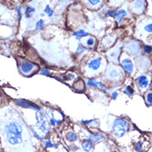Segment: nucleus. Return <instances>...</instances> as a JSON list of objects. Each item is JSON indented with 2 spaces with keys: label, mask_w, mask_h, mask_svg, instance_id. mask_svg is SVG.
Returning <instances> with one entry per match:
<instances>
[{
  "label": "nucleus",
  "mask_w": 152,
  "mask_h": 152,
  "mask_svg": "<svg viewBox=\"0 0 152 152\" xmlns=\"http://www.w3.org/2000/svg\"><path fill=\"white\" fill-rule=\"evenodd\" d=\"M17 13H18V21L21 22L22 18H23V12H22V10H21L20 7H17Z\"/></svg>",
  "instance_id": "cd10ccee"
},
{
  "label": "nucleus",
  "mask_w": 152,
  "mask_h": 152,
  "mask_svg": "<svg viewBox=\"0 0 152 152\" xmlns=\"http://www.w3.org/2000/svg\"><path fill=\"white\" fill-rule=\"evenodd\" d=\"M15 103L18 106L22 107H24V108H30V109H32V110L36 111H40L41 108L40 107L37 106V104H35L33 103H31L29 101H27L25 99H18L16 100Z\"/></svg>",
  "instance_id": "20e7f679"
},
{
  "label": "nucleus",
  "mask_w": 152,
  "mask_h": 152,
  "mask_svg": "<svg viewBox=\"0 0 152 152\" xmlns=\"http://www.w3.org/2000/svg\"><path fill=\"white\" fill-rule=\"evenodd\" d=\"M136 149H137V151L138 152H141L142 151V146H141V143L140 141L137 142V145H136Z\"/></svg>",
  "instance_id": "7c9ffc66"
},
{
  "label": "nucleus",
  "mask_w": 152,
  "mask_h": 152,
  "mask_svg": "<svg viewBox=\"0 0 152 152\" xmlns=\"http://www.w3.org/2000/svg\"><path fill=\"white\" fill-rule=\"evenodd\" d=\"M0 1H1V0H0Z\"/></svg>",
  "instance_id": "e433bc0d"
},
{
  "label": "nucleus",
  "mask_w": 152,
  "mask_h": 152,
  "mask_svg": "<svg viewBox=\"0 0 152 152\" xmlns=\"http://www.w3.org/2000/svg\"><path fill=\"white\" fill-rule=\"evenodd\" d=\"M112 98L113 100H116L117 98H118V92H113V94H112Z\"/></svg>",
  "instance_id": "2f4dec72"
},
{
  "label": "nucleus",
  "mask_w": 152,
  "mask_h": 152,
  "mask_svg": "<svg viewBox=\"0 0 152 152\" xmlns=\"http://www.w3.org/2000/svg\"><path fill=\"white\" fill-rule=\"evenodd\" d=\"M95 44V39L94 37H88L86 41V45L88 46H93Z\"/></svg>",
  "instance_id": "b1692460"
},
{
  "label": "nucleus",
  "mask_w": 152,
  "mask_h": 152,
  "mask_svg": "<svg viewBox=\"0 0 152 152\" xmlns=\"http://www.w3.org/2000/svg\"><path fill=\"white\" fill-rule=\"evenodd\" d=\"M94 121H95L94 119H92V120H89V121H88V120H83V121H82V122H83V123H84V124H88V123H90V122H94Z\"/></svg>",
  "instance_id": "473e14b6"
},
{
  "label": "nucleus",
  "mask_w": 152,
  "mask_h": 152,
  "mask_svg": "<svg viewBox=\"0 0 152 152\" xmlns=\"http://www.w3.org/2000/svg\"><path fill=\"white\" fill-rule=\"evenodd\" d=\"M145 0H135L132 4L133 11L137 13H141L144 10Z\"/></svg>",
  "instance_id": "1a4fd4ad"
},
{
  "label": "nucleus",
  "mask_w": 152,
  "mask_h": 152,
  "mask_svg": "<svg viewBox=\"0 0 152 152\" xmlns=\"http://www.w3.org/2000/svg\"><path fill=\"white\" fill-rule=\"evenodd\" d=\"M118 76H119V72H118L117 69H111L109 73H108V77L112 79V80H115L117 79Z\"/></svg>",
  "instance_id": "f3484780"
},
{
  "label": "nucleus",
  "mask_w": 152,
  "mask_h": 152,
  "mask_svg": "<svg viewBox=\"0 0 152 152\" xmlns=\"http://www.w3.org/2000/svg\"><path fill=\"white\" fill-rule=\"evenodd\" d=\"M0 20H1V18H0Z\"/></svg>",
  "instance_id": "c9c22d12"
},
{
  "label": "nucleus",
  "mask_w": 152,
  "mask_h": 152,
  "mask_svg": "<svg viewBox=\"0 0 152 152\" xmlns=\"http://www.w3.org/2000/svg\"><path fill=\"white\" fill-rule=\"evenodd\" d=\"M126 10H124V9H121V10L118 11L117 14L115 16V19H116L117 22L119 23L124 17H126Z\"/></svg>",
  "instance_id": "2eb2a0df"
},
{
  "label": "nucleus",
  "mask_w": 152,
  "mask_h": 152,
  "mask_svg": "<svg viewBox=\"0 0 152 152\" xmlns=\"http://www.w3.org/2000/svg\"><path fill=\"white\" fill-rule=\"evenodd\" d=\"M123 93H124L125 94L127 95V96H132V95H133V94H134V90H133L132 88L131 87V86H126L125 89H124Z\"/></svg>",
  "instance_id": "412c9836"
},
{
  "label": "nucleus",
  "mask_w": 152,
  "mask_h": 152,
  "mask_svg": "<svg viewBox=\"0 0 152 152\" xmlns=\"http://www.w3.org/2000/svg\"><path fill=\"white\" fill-rule=\"evenodd\" d=\"M102 65V60L100 58H95L93 59L91 61H89V62L88 63V67L89 69L92 70H98Z\"/></svg>",
  "instance_id": "6e6552de"
},
{
  "label": "nucleus",
  "mask_w": 152,
  "mask_h": 152,
  "mask_svg": "<svg viewBox=\"0 0 152 152\" xmlns=\"http://www.w3.org/2000/svg\"><path fill=\"white\" fill-rule=\"evenodd\" d=\"M144 29L145 31H147L149 33H152V23H148L145 26Z\"/></svg>",
  "instance_id": "bb28decb"
},
{
  "label": "nucleus",
  "mask_w": 152,
  "mask_h": 152,
  "mask_svg": "<svg viewBox=\"0 0 152 152\" xmlns=\"http://www.w3.org/2000/svg\"><path fill=\"white\" fill-rule=\"evenodd\" d=\"M44 27H45V22H44L43 19L38 20L37 22L36 23V25H35L36 30H43Z\"/></svg>",
  "instance_id": "dca6fc26"
},
{
  "label": "nucleus",
  "mask_w": 152,
  "mask_h": 152,
  "mask_svg": "<svg viewBox=\"0 0 152 152\" xmlns=\"http://www.w3.org/2000/svg\"><path fill=\"white\" fill-rule=\"evenodd\" d=\"M127 126V122L122 118L115 119L113 126V132L116 137H122L126 132V127Z\"/></svg>",
  "instance_id": "7ed1b4c3"
},
{
  "label": "nucleus",
  "mask_w": 152,
  "mask_h": 152,
  "mask_svg": "<svg viewBox=\"0 0 152 152\" xmlns=\"http://www.w3.org/2000/svg\"><path fill=\"white\" fill-rule=\"evenodd\" d=\"M81 146H82V148H83V150H84V151H90L92 150V148H93V141H92L90 139L88 138L86 140H84V141H82Z\"/></svg>",
  "instance_id": "9b49d317"
},
{
  "label": "nucleus",
  "mask_w": 152,
  "mask_h": 152,
  "mask_svg": "<svg viewBox=\"0 0 152 152\" xmlns=\"http://www.w3.org/2000/svg\"><path fill=\"white\" fill-rule=\"evenodd\" d=\"M145 101L148 104H152V92H149L145 96Z\"/></svg>",
  "instance_id": "393cba45"
},
{
  "label": "nucleus",
  "mask_w": 152,
  "mask_h": 152,
  "mask_svg": "<svg viewBox=\"0 0 152 152\" xmlns=\"http://www.w3.org/2000/svg\"><path fill=\"white\" fill-rule=\"evenodd\" d=\"M101 1L102 0H87L88 4H89V5H91V6H97V5H99L101 3Z\"/></svg>",
  "instance_id": "a878e982"
},
{
  "label": "nucleus",
  "mask_w": 152,
  "mask_h": 152,
  "mask_svg": "<svg viewBox=\"0 0 152 152\" xmlns=\"http://www.w3.org/2000/svg\"><path fill=\"white\" fill-rule=\"evenodd\" d=\"M136 80H137V84H138V85L140 86L141 88H146L148 86L149 80L145 75L139 76L138 78H137Z\"/></svg>",
  "instance_id": "9d476101"
},
{
  "label": "nucleus",
  "mask_w": 152,
  "mask_h": 152,
  "mask_svg": "<svg viewBox=\"0 0 152 152\" xmlns=\"http://www.w3.org/2000/svg\"><path fill=\"white\" fill-rule=\"evenodd\" d=\"M0 152H1V151H0Z\"/></svg>",
  "instance_id": "f704fd0d"
},
{
  "label": "nucleus",
  "mask_w": 152,
  "mask_h": 152,
  "mask_svg": "<svg viewBox=\"0 0 152 152\" xmlns=\"http://www.w3.org/2000/svg\"><path fill=\"white\" fill-rule=\"evenodd\" d=\"M88 35V33L86 31L83 30V29H80V30H77L73 33V37H75L76 40H80L81 38L87 37Z\"/></svg>",
  "instance_id": "f8f14e48"
},
{
  "label": "nucleus",
  "mask_w": 152,
  "mask_h": 152,
  "mask_svg": "<svg viewBox=\"0 0 152 152\" xmlns=\"http://www.w3.org/2000/svg\"><path fill=\"white\" fill-rule=\"evenodd\" d=\"M35 12H36L35 8L31 7V6H27L26 9H25V16H26V18H31Z\"/></svg>",
  "instance_id": "4468645a"
},
{
  "label": "nucleus",
  "mask_w": 152,
  "mask_h": 152,
  "mask_svg": "<svg viewBox=\"0 0 152 152\" xmlns=\"http://www.w3.org/2000/svg\"><path fill=\"white\" fill-rule=\"evenodd\" d=\"M36 66L37 65L33 63H31V62L23 61L20 65V69H21V72L24 75H29L34 69Z\"/></svg>",
  "instance_id": "39448f33"
},
{
  "label": "nucleus",
  "mask_w": 152,
  "mask_h": 152,
  "mask_svg": "<svg viewBox=\"0 0 152 152\" xmlns=\"http://www.w3.org/2000/svg\"><path fill=\"white\" fill-rule=\"evenodd\" d=\"M118 12V9H110V10H107V12H106L105 16L106 17H111V18H115V16Z\"/></svg>",
  "instance_id": "aec40b11"
},
{
  "label": "nucleus",
  "mask_w": 152,
  "mask_h": 152,
  "mask_svg": "<svg viewBox=\"0 0 152 152\" xmlns=\"http://www.w3.org/2000/svg\"><path fill=\"white\" fill-rule=\"evenodd\" d=\"M44 12L46 13L49 18H51V17L53 16V13H54L52 8H51V7L50 6L49 4H47V5L46 6V8H45V9H44Z\"/></svg>",
  "instance_id": "6ab92c4d"
},
{
  "label": "nucleus",
  "mask_w": 152,
  "mask_h": 152,
  "mask_svg": "<svg viewBox=\"0 0 152 152\" xmlns=\"http://www.w3.org/2000/svg\"><path fill=\"white\" fill-rule=\"evenodd\" d=\"M122 66L123 69L125 70L127 74H132L133 72V69H134V65H133V63L132 62L131 60L129 59H124L122 60Z\"/></svg>",
  "instance_id": "0eeeda50"
},
{
  "label": "nucleus",
  "mask_w": 152,
  "mask_h": 152,
  "mask_svg": "<svg viewBox=\"0 0 152 152\" xmlns=\"http://www.w3.org/2000/svg\"><path fill=\"white\" fill-rule=\"evenodd\" d=\"M66 138L69 141H76L78 140V137L76 136V134L74 132H69L66 136Z\"/></svg>",
  "instance_id": "a211bd4d"
},
{
  "label": "nucleus",
  "mask_w": 152,
  "mask_h": 152,
  "mask_svg": "<svg viewBox=\"0 0 152 152\" xmlns=\"http://www.w3.org/2000/svg\"><path fill=\"white\" fill-rule=\"evenodd\" d=\"M143 51L145 53L150 54L152 52V47L151 46H145L143 47Z\"/></svg>",
  "instance_id": "c85d7f7f"
},
{
  "label": "nucleus",
  "mask_w": 152,
  "mask_h": 152,
  "mask_svg": "<svg viewBox=\"0 0 152 152\" xmlns=\"http://www.w3.org/2000/svg\"><path fill=\"white\" fill-rule=\"evenodd\" d=\"M41 17H45V12L44 13H41Z\"/></svg>",
  "instance_id": "72a5a7b5"
},
{
  "label": "nucleus",
  "mask_w": 152,
  "mask_h": 152,
  "mask_svg": "<svg viewBox=\"0 0 152 152\" xmlns=\"http://www.w3.org/2000/svg\"><path fill=\"white\" fill-rule=\"evenodd\" d=\"M43 144H44L45 147H46V148H52V147L53 148H57L56 145L53 144L50 141H45L43 142Z\"/></svg>",
  "instance_id": "4be33fe9"
},
{
  "label": "nucleus",
  "mask_w": 152,
  "mask_h": 152,
  "mask_svg": "<svg viewBox=\"0 0 152 152\" xmlns=\"http://www.w3.org/2000/svg\"><path fill=\"white\" fill-rule=\"evenodd\" d=\"M36 118H37V123L31 126V131L35 137L39 140H42L49 132L48 125L46 120L43 118V116L40 113H36Z\"/></svg>",
  "instance_id": "f03ea898"
},
{
  "label": "nucleus",
  "mask_w": 152,
  "mask_h": 152,
  "mask_svg": "<svg viewBox=\"0 0 152 152\" xmlns=\"http://www.w3.org/2000/svg\"><path fill=\"white\" fill-rule=\"evenodd\" d=\"M85 47H84L83 45H81V44H79L78 45V47H77V49H76V53L77 54H81L83 53L85 51Z\"/></svg>",
  "instance_id": "5701e85b"
},
{
  "label": "nucleus",
  "mask_w": 152,
  "mask_h": 152,
  "mask_svg": "<svg viewBox=\"0 0 152 152\" xmlns=\"http://www.w3.org/2000/svg\"><path fill=\"white\" fill-rule=\"evenodd\" d=\"M40 74L44 76H50L49 70H48V69H45V68L41 69V70H40Z\"/></svg>",
  "instance_id": "c756f323"
},
{
  "label": "nucleus",
  "mask_w": 152,
  "mask_h": 152,
  "mask_svg": "<svg viewBox=\"0 0 152 152\" xmlns=\"http://www.w3.org/2000/svg\"><path fill=\"white\" fill-rule=\"evenodd\" d=\"M87 85L88 86H89V87L99 88L104 94H107L106 88L104 87V85L103 84V83L99 81V80H94V79H88L87 81Z\"/></svg>",
  "instance_id": "423d86ee"
},
{
  "label": "nucleus",
  "mask_w": 152,
  "mask_h": 152,
  "mask_svg": "<svg viewBox=\"0 0 152 152\" xmlns=\"http://www.w3.org/2000/svg\"><path fill=\"white\" fill-rule=\"evenodd\" d=\"M5 137L12 145H15L23 141V127L20 123L11 122L5 126Z\"/></svg>",
  "instance_id": "f257e3e1"
},
{
  "label": "nucleus",
  "mask_w": 152,
  "mask_h": 152,
  "mask_svg": "<svg viewBox=\"0 0 152 152\" xmlns=\"http://www.w3.org/2000/svg\"><path fill=\"white\" fill-rule=\"evenodd\" d=\"M88 139H90L92 141H100L103 139V136L100 133H96V134H89L88 135Z\"/></svg>",
  "instance_id": "ddd939ff"
}]
</instances>
